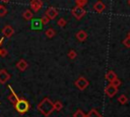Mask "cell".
Here are the masks:
<instances>
[{
	"label": "cell",
	"mask_w": 130,
	"mask_h": 117,
	"mask_svg": "<svg viewBox=\"0 0 130 117\" xmlns=\"http://www.w3.org/2000/svg\"><path fill=\"white\" fill-rule=\"evenodd\" d=\"M37 109L40 113H42L45 117L50 116L54 112V103L51 101L50 98H44L37 106Z\"/></svg>",
	"instance_id": "obj_1"
},
{
	"label": "cell",
	"mask_w": 130,
	"mask_h": 117,
	"mask_svg": "<svg viewBox=\"0 0 130 117\" xmlns=\"http://www.w3.org/2000/svg\"><path fill=\"white\" fill-rule=\"evenodd\" d=\"M13 107H14V109H15V111H16L17 113H19V114H24V113H26V112L29 110L30 105H29L28 101L25 100L24 98H19V99L17 100L16 104L13 105Z\"/></svg>",
	"instance_id": "obj_2"
},
{
	"label": "cell",
	"mask_w": 130,
	"mask_h": 117,
	"mask_svg": "<svg viewBox=\"0 0 130 117\" xmlns=\"http://www.w3.org/2000/svg\"><path fill=\"white\" fill-rule=\"evenodd\" d=\"M74 85H75L79 91H84V90L89 85V81H88L84 76H79V77L74 81Z\"/></svg>",
	"instance_id": "obj_3"
},
{
	"label": "cell",
	"mask_w": 130,
	"mask_h": 117,
	"mask_svg": "<svg viewBox=\"0 0 130 117\" xmlns=\"http://www.w3.org/2000/svg\"><path fill=\"white\" fill-rule=\"evenodd\" d=\"M71 13H72V15L76 18V19H81L84 15H85V13H86V11H85V9L83 8V7H81V6H74L73 8H72V10H71Z\"/></svg>",
	"instance_id": "obj_4"
},
{
	"label": "cell",
	"mask_w": 130,
	"mask_h": 117,
	"mask_svg": "<svg viewBox=\"0 0 130 117\" xmlns=\"http://www.w3.org/2000/svg\"><path fill=\"white\" fill-rule=\"evenodd\" d=\"M117 93H118V87H116V86L113 85L112 83H109V84L105 87V94H106L109 98H113Z\"/></svg>",
	"instance_id": "obj_5"
},
{
	"label": "cell",
	"mask_w": 130,
	"mask_h": 117,
	"mask_svg": "<svg viewBox=\"0 0 130 117\" xmlns=\"http://www.w3.org/2000/svg\"><path fill=\"white\" fill-rule=\"evenodd\" d=\"M10 78H11V75H10V73L7 72L6 69L0 70V83L1 84H5Z\"/></svg>",
	"instance_id": "obj_6"
},
{
	"label": "cell",
	"mask_w": 130,
	"mask_h": 117,
	"mask_svg": "<svg viewBox=\"0 0 130 117\" xmlns=\"http://www.w3.org/2000/svg\"><path fill=\"white\" fill-rule=\"evenodd\" d=\"M8 89L10 90V95L7 97V99H8V101L12 104V105H15L16 104V102H17V100L19 99V97L16 95V93L13 91V89L11 87V85H8Z\"/></svg>",
	"instance_id": "obj_7"
},
{
	"label": "cell",
	"mask_w": 130,
	"mask_h": 117,
	"mask_svg": "<svg viewBox=\"0 0 130 117\" xmlns=\"http://www.w3.org/2000/svg\"><path fill=\"white\" fill-rule=\"evenodd\" d=\"M29 5L34 12H38L43 7V1L42 0H31Z\"/></svg>",
	"instance_id": "obj_8"
},
{
	"label": "cell",
	"mask_w": 130,
	"mask_h": 117,
	"mask_svg": "<svg viewBox=\"0 0 130 117\" xmlns=\"http://www.w3.org/2000/svg\"><path fill=\"white\" fill-rule=\"evenodd\" d=\"M50 19H54V18H56L57 17V15H58V10L55 8V7H48L47 8V10H46V13H45Z\"/></svg>",
	"instance_id": "obj_9"
},
{
	"label": "cell",
	"mask_w": 130,
	"mask_h": 117,
	"mask_svg": "<svg viewBox=\"0 0 130 117\" xmlns=\"http://www.w3.org/2000/svg\"><path fill=\"white\" fill-rule=\"evenodd\" d=\"M13 34H14V30H13V27H12L11 25L6 24V25L2 28V35H3V37H5V38H10Z\"/></svg>",
	"instance_id": "obj_10"
},
{
	"label": "cell",
	"mask_w": 130,
	"mask_h": 117,
	"mask_svg": "<svg viewBox=\"0 0 130 117\" xmlns=\"http://www.w3.org/2000/svg\"><path fill=\"white\" fill-rule=\"evenodd\" d=\"M15 66H16V68H17L19 71H24V70L27 69L28 63H27V61L24 60V59H19V60L17 61V63H16Z\"/></svg>",
	"instance_id": "obj_11"
},
{
	"label": "cell",
	"mask_w": 130,
	"mask_h": 117,
	"mask_svg": "<svg viewBox=\"0 0 130 117\" xmlns=\"http://www.w3.org/2000/svg\"><path fill=\"white\" fill-rule=\"evenodd\" d=\"M105 9H106V5H105L104 2H102V1H96V2L93 4V10H94L95 12L101 13V12H103Z\"/></svg>",
	"instance_id": "obj_12"
},
{
	"label": "cell",
	"mask_w": 130,
	"mask_h": 117,
	"mask_svg": "<svg viewBox=\"0 0 130 117\" xmlns=\"http://www.w3.org/2000/svg\"><path fill=\"white\" fill-rule=\"evenodd\" d=\"M75 38H76L77 41H79V42H84V41L86 40V38H87V34H86L85 31L81 30V31H78V32L76 33Z\"/></svg>",
	"instance_id": "obj_13"
},
{
	"label": "cell",
	"mask_w": 130,
	"mask_h": 117,
	"mask_svg": "<svg viewBox=\"0 0 130 117\" xmlns=\"http://www.w3.org/2000/svg\"><path fill=\"white\" fill-rule=\"evenodd\" d=\"M105 77H106V79L111 83L112 81H114L116 78H117V74L113 71V70H109L107 73H106V75H105Z\"/></svg>",
	"instance_id": "obj_14"
},
{
	"label": "cell",
	"mask_w": 130,
	"mask_h": 117,
	"mask_svg": "<svg viewBox=\"0 0 130 117\" xmlns=\"http://www.w3.org/2000/svg\"><path fill=\"white\" fill-rule=\"evenodd\" d=\"M22 17L25 19V20H30L32 17H34V13L30 9H25L23 12H22Z\"/></svg>",
	"instance_id": "obj_15"
},
{
	"label": "cell",
	"mask_w": 130,
	"mask_h": 117,
	"mask_svg": "<svg viewBox=\"0 0 130 117\" xmlns=\"http://www.w3.org/2000/svg\"><path fill=\"white\" fill-rule=\"evenodd\" d=\"M85 117H103L96 109H91L87 114H85Z\"/></svg>",
	"instance_id": "obj_16"
},
{
	"label": "cell",
	"mask_w": 130,
	"mask_h": 117,
	"mask_svg": "<svg viewBox=\"0 0 130 117\" xmlns=\"http://www.w3.org/2000/svg\"><path fill=\"white\" fill-rule=\"evenodd\" d=\"M45 35H46V37H47V38L52 39V38H53V37L56 35V32H55V30H54L53 27H49L48 30H46Z\"/></svg>",
	"instance_id": "obj_17"
},
{
	"label": "cell",
	"mask_w": 130,
	"mask_h": 117,
	"mask_svg": "<svg viewBox=\"0 0 130 117\" xmlns=\"http://www.w3.org/2000/svg\"><path fill=\"white\" fill-rule=\"evenodd\" d=\"M62 108H63V104H62L61 101H56V102H54V111L59 112V111L62 110Z\"/></svg>",
	"instance_id": "obj_18"
},
{
	"label": "cell",
	"mask_w": 130,
	"mask_h": 117,
	"mask_svg": "<svg viewBox=\"0 0 130 117\" xmlns=\"http://www.w3.org/2000/svg\"><path fill=\"white\" fill-rule=\"evenodd\" d=\"M118 102L121 104V105H125L128 103V98L126 97V95H121L118 97Z\"/></svg>",
	"instance_id": "obj_19"
},
{
	"label": "cell",
	"mask_w": 130,
	"mask_h": 117,
	"mask_svg": "<svg viewBox=\"0 0 130 117\" xmlns=\"http://www.w3.org/2000/svg\"><path fill=\"white\" fill-rule=\"evenodd\" d=\"M73 117H85V114H84V112L81 109H77L73 113Z\"/></svg>",
	"instance_id": "obj_20"
},
{
	"label": "cell",
	"mask_w": 130,
	"mask_h": 117,
	"mask_svg": "<svg viewBox=\"0 0 130 117\" xmlns=\"http://www.w3.org/2000/svg\"><path fill=\"white\" fill-rule=\"evenodd\" d=\"M67 56H68V58H69V59L73 60V59H75V58H76L77 53H76L74 50H69V52L67 53Z\"/></svg>",
	"instance_id": "obj_21"
},
{
	"label": "cell",
	"mask_w": 130,
	"mask_h": 117,
	"mask_svg": "<svg viewBox=\"0 0 130 117\" xmlns=\"http://www.w3.org/2000/svg\"><path fill=\"white\" fill-rule=\"evenodd\" d=\"M40 20H41V23H42L43 25H45V24H48V23H49L50 18H49V17H48L46 14H44V15L41 17V19H40Z\"/></svg>",
	"instance_id": "obj_22"
},
{
	"label": "cell",
	"mask_w": 130,
	"mask_h": 117,
	"mask_svg": "<svg viewBox=\"0 0 130 117\" xmlns=\"http://www.w3.org/2000/svg\"><path fill=\"white\" fill-rule=\"evenodd\" d=\"M57 24H58L60 27H63V26H65V25L67 24V21H66L64 18H60V19L57 21Z\"/></svg>",
	"instance_id": "obj_23"
},
{
	"label": "cell",
	"mask_w": 130,
	"mask_h": 117,
	"mask_svg": "<svg viewBox=\"0 0 130 117\" xmlns=\"http://www.w3.org/2000/svg\"><path fill=\"white\" fill-rule=\"evenodd\" d=\"M41 25H42V23H41V20H40V19H37V20H35V21L32 22V24H31V27H34V28H39Z\"/></svg>",
	"instance_id": "obj_24"
},
{
	"label": "cell",
	"mask_w": 130,
	"mask_h": 117,
	"mask_svg": "<svg viewBox=\"0 0 130 117\" xmlns=\"http://www.w3.org/2000/svg\"><path fill=\"white\" fill-rule=\"evenodd\" d=\"M75 3H76L77 6H81V7H83L84 5H86L87 0H75Z\"/></svg>",
	"instance_id": "obj_25"
},
{
	"label": "cell",
	"mask_w": 130,
	"mask_h": 117,
	"mask_svg": "<svg viewBox=\"0 0 130 117\" xmlns=\"http://www.w3.org/2000/svg\"><path fill=\"white\" fill-rule=\"evenodd\" d=\"M6 13H7V9H6V7L1 6V7H0V17L5 16V15H6Z\"/></svg>",
	"instance_id": "obj_26"
},
{
	"label": "cell",
	"mask_w": 130,
	"mask_h": 117,
	"mask_svg": "<svg viewBox=\"0 0 130 117\" xmlns=\"http://www.w3.org/2000/svg\"><path fill=\"white\" fill-rule=\"evenodd\" d=\"M123 45L125 46V47H127V48H130V38L129 37H127V38H125L124 40H123Z\"/></svg>",
	"instance_id": "obj_27"
},
{
	"label": "cell",
	"mask_w": 130,
	"mask_h": 117,
	"mask_svg": "<svg viewBox=\"0 0 130 117\" xmlns=\"http://www.w3.org/2000/svg\"><path fill=\"white\" fill-rule=\"evenodd\" d=\"M8 55V51L4 48H1L0 49V57H6Z\"/></svg>",
	"instance_id": "obj_28"
},
{
	"label": "cell",
	"mask_w": 130,
	"mask_h": 117,
	"mask_svg": "<svg viewBox=\"0 0 130 117\" xmlns=\"http://www.w3.org/2000/svg\"><path fill=\"white\" fill-rule=\"evenodd\" d=\"M111 83H112L113 85H115L116 87H119V86L121 85V83H122V82H121V80H120V79H119V78L117 77V78H116V79H115L114 81H112Z\"/></svg>",
	"instance_id": "obj_29"
},
{
	"label": "cell",
	"mask_w": 130,
	"mask_h": 117,
	"mask_svg": "<svg viewBox=\"0 0 130 117\" xmlns=\"http://www.w3.org/2000/svg\"><path fill=\"white\" fill-rule=\"evenodd\" d=\"M3 40H4V38H0V46L2 45V43H3Z\"/></svg>",
	"instance_id": "obj_30"
},
{
	"label": "cell",
	"mask_w": 130,
	"mask_h": 117,
	"mask_svg": "<svg viewBox=\"0 0 130 117\" xmlns=\"http://www.w3.org/2000/svg\"><path fill=\"white\" fill-rule=\"evenodd\" d=\"M0 1H2V2H4V3H8L10 0H0Z\"/></svg>",
	"instance_id": "obj_31"
},
{
	"label": "cell",
	"mask_w": 130,
	"mask_h": 117,
	"mask_svg": "<svg viewBox=\"0 0 130 117\" xmlns=\"http://www.w3.org/2000/svg\"><path fill=\"white\" fill-rule=\"evenodd\" d=\"M127 37H129V38H130V31H129V33H128V36H127Z\"/></svg>",
	"instance_id": "obj_32"
},
{
	"label": "cell",
	"mask_w": 130,
	"mask_h": 117,
	"mask_svg": "<svg viewBox=\"0 0 130 117\" xmlns=\"http://www.w3.org/2000/svg\"><path fill=\"white\" fill-rule=\"evenodd\" d=\"M128 5H130V0H128Z\"/></svg>",
	"instance_id": "obj_33"
},
{
	"label": "cell",
	"mask_w": 130,
	"mask_h": 117,
	"mask_svg": "<svg viewBox=\"0 0 130 117\" xmlns=\"http://www.w3.org/2000/svg\"><path fill=\"white\" fill-rule=\"evenodd\" d=\"M1 6H2V5H0V7H1Z\"/></svg>",
	"instance_id": "obj_34"
},
{
	"label": "cell",
	"mask_w": 130,
	"mask_h": 117,
	"mask_svg": "<svg viewBox=\"0 0 130 117\" xmlns=\"http://www.w3.org/2000/svg\"><path fill=\"white\" fill-rule=\"evenodd\" d=\"M0 49H1V48H0Z\"/></svg>",
	"instance_id": "obj_35"
}]
</instances>
